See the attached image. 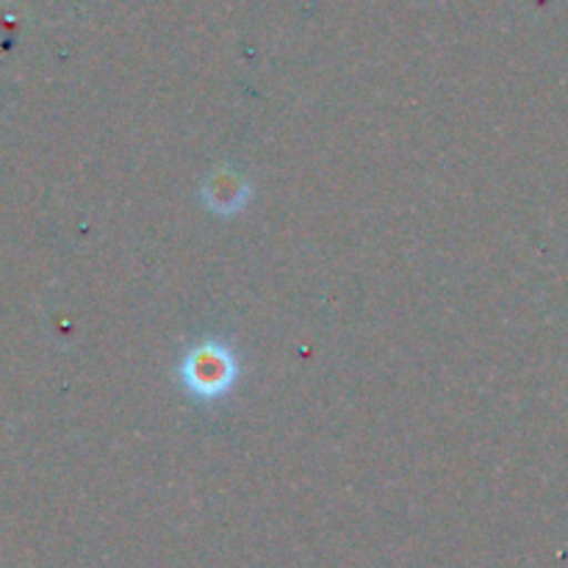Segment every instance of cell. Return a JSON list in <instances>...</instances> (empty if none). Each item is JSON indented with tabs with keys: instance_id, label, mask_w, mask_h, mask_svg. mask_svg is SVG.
Masks as SVG:
<instances>
[{
	"instance_id": "obj_1",
	"label": "cell",
	"mask_w": 568,
	"mask_h": 568,
	"mask_svg": "<svg viewBox=\"0 0 568 568\" xmlns=\"http://www.w3.org/2000/svg\"><path fill=\"white\" fill-rule=\"evenodd\" d=\"M233 377H236L233 375V358L214 344L189 355L186 369H183L186 386L203 397H216L225 388H231Z\"/></svg>"
}]
</instances>
